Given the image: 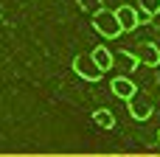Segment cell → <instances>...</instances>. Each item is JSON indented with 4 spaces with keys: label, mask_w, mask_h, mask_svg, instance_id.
Instances as JSON below:
<instances>
[{
    "label": "cell",
    "mask_w": 160,
    "mask_h": 157,
    "mask_svg": "<svg viewBox=\"0 0 160 157\" xmlns=\"http://www.w3.org/2000/svg\"><path fill=\"white\" fill-rule=\"evenodd\" d=\"M149 20H152V25H155V28H158V31H160V11H158V14H155V17H149Z\"/></svg>",
    "instance_id": "8fae6325"
},
{
    "label": "cell",
    "mask_w": 160,
    "mask_h": 157,
    "mask_svg": "<svg viewBox=\"0 0 160 157\" xmlns=\"http://www.w3.org/2000/svg\"><path fill=\"white\" fill-rule=\"evenodd\" d=\"M76 3H79V8H82V11H87L90 17L101 11V0H76Z\"/></svg>",
    "instance_id": "30bf717a"
},
{
    "label": "cell",
    "mask_w": 160,
    "mask_h": 157,
    "mask_svg": "<svg viewBox=\"0 0 160 157\" xmlns=\"http://www.w3.org/2000/svg\"><path fill=\"white\" fill-rule=\"evenodd\" d=\"M112 14H115V20H118V25H121L124 34H129V31H135V28L141 25V14H138L132 6H118Z\"/></svg>",
    "instance_id": "277c9868"
},
{
    "label": "cell",
    "mask_w": 160,
    "mask_h": 157,
    "mask_svg": "<svg viewBox=\"0 0 160 157\" xmlns=\"http://www.w3.org/2000/svg\"><path fill=\"white\" fill-rule=\"evenodd\" d=\"M90 56H93V62H96L104 73H107V70L112 67V62H115V56H112V51H110L107 45H96V48L90 51Z\"/></svg>",
    "instance_id": "52a82bcc"
},
{
    "label": "cell",
    "mask_w": 160,
    "mask_h": 157,
    "mask_svg": "<svg viewBox=\"0 0 160 157\" xmlns=\"http://www.w3.org/2000/svg\"><path fill=\"white\" fill-rule=\"evenodd\" d=\"M93 28H96L104 39H118V37L124 34L121 25H118V20H115V14L107 11V8H101L98 14H93Z\"/></svg>",
    "instance_id": "6da1fadb"
},
{
    "label": "cell",
    "mask_w": 160,
    "mask_h": 157,
    "mask_svg": "<svg viewBox=\"0 0 160 157\" xmlns=\"http://www.w3.org/2000/svg\"><path fill=\"white\" fill-rule=\"evenodd\" d=\"M138 8L143 17H155L160 11V0H138Z\"/></svg>",
    "instance_id": "9c48e42d"
},
{
    "label": "cell",
    "mask_w": 160,
    "mask_h": 157,
    "mask_svg": "<svg viewBox=\"0 0 160 157\" xmlns=\"http://www.w3.org/2000/svg\"><path fill=\"white\" fill-rule=\"evenodd\" d=\"M110 90H112V96H115V98H121V101H129V98L138 93L135 81H132V79H127V76H115V79L110 81Z\"/></svg>",
    "instance_id": "8992f818"
},
{
    "label": "cell",
    "mask_w": 160,
    "mask_h": 157,
    "mask_svg": "<svg viewBox=\"0 0 160 157\" xmlns=\"http://www.w3.org/2000/svg\"><path fill=\"white\" fill-rule=\"evenodd\" d=\"M158 138H160V132H158Z\"/></svg>",
    "instance_id": "7c38bea8"
},
{
    "label": "cell",
    "mask_w": 160,
    "mask_h": 157,
    "mask_svg": "<svg viewBox=\"0 0 160 157\" xmlns=\"http://www.w3.org/2000/svg\"><path fill=\"white\" fill-rule=\"evenodd\" d=\"M132 59L138 65H146V67H158L160 65V48L155 42H138L135 48H129Z\"/></svg>",
    "instance_id": "3957f363"
},
{
    "label": "cell",
    "mask_w": 160,
    "mask_h": 157,
    "mask_svg": "<svg viewBox=\"0 0 160 157\" xmlns=\"http://www.w3.org/2000/svg\"><path fill=\"white\" fill-rule=\"evenodd\" d=\"M127 107H129V115H132L135 121H149V115H152V101H149L143 93H135V96L127 101Z\"/></svg>",
    "instance_id": "5b68a950"
},
{
    "label": "cell",
    "mask_w": 160,
    "mask_h": 157,
    "mask_svg": "<svg viewBox=\"0 0 160 157\" xmlns=\"http://www.w3.org/2000/svg\"><path fill=\"white\" fill-rule=\"evenodd\" d=\"M93 121H96L101 129H112V126H115V115H112L110 110H98V112H93Z\"/></svg>",
    "instance_id": "ba28073f"
},
{
    "label": "cell",
    "mask_w": 160,
    "mask_h": 157,
    "mask_svg": "<svg viewBox=\"0 0 160 157\" xmlns=\"http://www.w3.org/2000/svg\"><path fill=\"white\" fill-rule=\"evenodd\" d=\"M70 67H73V73H76L79 79H84V81H98V79L104 76V70L93 62L90 53H79V56H73Z\"/></svg>",
    "instance_id": "7a4b0ae2"
}]
</instances>
